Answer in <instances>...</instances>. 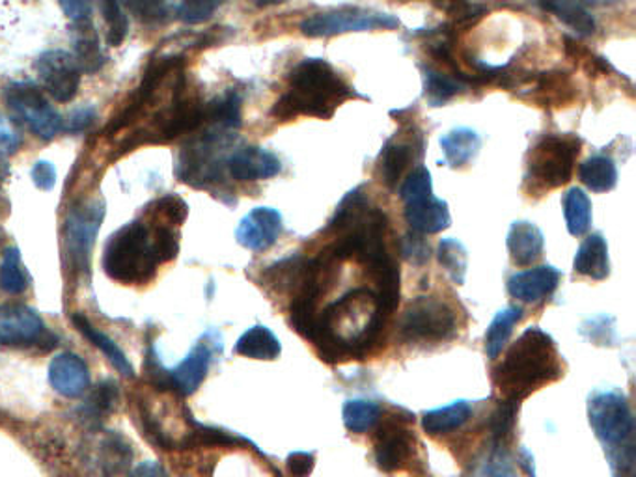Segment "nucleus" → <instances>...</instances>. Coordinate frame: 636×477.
Instances as JSON below:
<instances>
[{"instance_id":"f257e3e1","label":"nucleus","mask_w":636,"mask_h":477,"mask_svg":"<svg viewBox=\"0 0 636 477\" xmlns=\"http://www.w3.org/2000/svg\"><path fill=\"white\" fill-rule=\"evenodd\" d=\"M385 326L387 319L379 312L376 293L358 288L317 315L309 342L325 362L360 360L379 344Z\"/></svg>"},{"instance_id":"f03ea898","label":"nucleus","mask_w":636,"mask_h":477,"mask_svg":"<svg viewBox=\"0 0 636 477\" xmlns=\"http://www.w3.org/2000/svg\"><path fill=\"white\" fill-rule=\"evenodd\" d=\"M564 375L557 344L538 326H530L493 371V384L504 401L521 403L530 393Z\"/></svg>"},{"instance_id":"7ed1b4c3","label":"nucleus","mask_w":636,"mask_h":477,"mask_svg":"<svg viewBox=\"0 0 636 477\" xmlns=\"http://www.w3.org/2000/svg\"><path fill=\"white\" fill-rule=\"evenodd\" d=\"M358 96L346 80L323 58H304L288 75V91L271 109L277 121L295 120L298 116H314L331 120L334 110L346 99Z\"/></svg>"},{"instance_id":"20e7f679","label":"nucleus","mask_w":636,"mask_h":477,"mask_svg":"<svg viewBox=\"0 0 636 477\" xmlns=\"http://www.w3.org/2000/svg\"><path fill=\"white\" fill-rule=\"evenodd\" d=\"M589 420L595 436L605 446L614 477H635V418L624 393L592 395Z\"/></svg>"},{"instance_id":"39448f33","label":"nucleus","mask_w":636,"mask_h":477,"mask_svg":"<svg viewBox=\"0 0 636 477\" xmlns=\"http://www.w3.org/2000/svg\"><path fill=\"white\" fill-rule=\"evenodd\" d=\"M163 263L159 256L155 231L133 220L110 236L105 247L104 269L120 284H145Z\"/></svg>"},{"instance_id":"423d86ee","label":"nucleus","mask_w":636,"mask_h":477,"mask_svg":"<svg viewBox=\"0 0 636 477\" xmlns=\"http://www.w3.org/2000/svg\"><path fill=\"white\" fill-rule=\"evenodd\" d=\"M575 134H546L528 153V182L541 188L562 187L570 182L581 153Z\"/></svg>"},{"instance_id":"0eeeda50","label":"nucleus","mask_w":636,"mask_h":477,"mask_svg":"<svg viewBox=\"0 0 636 477\" xmlns=\"http://www.w3.org/2000/svg\"><path fill=\"white\" fill-rule=\"evenodd\" d=\"M220 129H209L198 139L191 140L177 163V177L193 187H212L225 180L226 159L223 158L226 145L230 144V134Z\"/></svg>"},{"instance_id":"6e6552de","label":"nucleus","mask_w":636,"mask_h":477,"mask_svg":"<svg viewBox=\"0 0 636 477\" xmlns=\"http://www.w3.org/2000/svg\"><path fill=\"white\" fill-rule=\"evenodd\" d=\"M457 317L450 304L436 296H419L407 306L401 317L400 334L407 342L439 344L454 338Z\"/></svg>"},{"instance_id":"1a4fd4ad","label":"nucleus","mask_w":636,"mask_h":477,"mask_svg":"<svg viewBox=\"0 0 636 477\" xmlns=\"http://www.w3.org/2000/svg\"><path fill=\"white\" fill-rule=\"evenodd\" d=\"M8 109L21 123L31 129L37 139H55L64 129V121L58 110L48 104L47 97L34 83H13L4 91Z\"/></svg>"},{"instance_id":"9d476101","label":"nucleus","mask_w":636,"mask_h":477,"mask_svg":"<svg viewBox=\"0 0 636 477\" xmlns=\"http://www.w3.org/2000/svg\"><path fill=\"white\" fill-rule=\"evenodd\" d=\"M400 26V19L390 13L374 12L364 8L344 7L331 12L315 13L304 19L301 32L309 37H331L347 32L395 31Z\"/></svg>"},{"instance_id":"9b49d317","label":"nucleus","mask_w":636,"mask_h":477,"mask_svg":"<svg viewBox=\"0 0 636 477\" xmlns=\"http://www.w3.org/2000/svg\"><path fill=\"white\" fill-rule=\"evenodd\" d=\"M58 338L48 330L36 310L24 304H0V347L48 350Z\"/></svg>"},{"instance_id":"f8f14e48","label":"nucleus","mask_w":636,"mask_h":477,"mask_svg":"<svg viewBox=\"0 0 636 477\" xmlns=\"http://www.w3.org/2000/svg\"><path fill=\"white\" fill-rule=\"evenodd\" d=\"M104 218L105 206L96 202L75 207L69 213L66 220V248L67 256L77 271L88 272L90 269L91 248Z\"/></svg>"},{"instance_id":"ddd939ff","label":"nucleus","mask_w":636,"mask_h":477,"mask_svg":"<svg viewBox=\"0 0 636 477\" xmlns=\"http://www.w3.org/2000/svg\"><path fill=\"white\" fill-rule=\"evenodd\" d=\"M223 339L215 330L204 334L194 345L183 362L169 371L170 390H176L180 395H193L207 377L212 368L213 358L220 355Z\"/></svg>"},{"instance_id":"4468645a","label":"nucleus","mask_w":636,"mask_h":477,"mask_svg":"<svg viewBox=\"0 0 636 477\" xmlns=\"http://www.w3.org/2000/svg\"><path fill=\"white\" fill-rule=\"evenodd\" d=\"M36 69L43 88L58 104H69L73 97L77 96L80 69L72 53L62 48L45 51L37 58Z\"/></svg>"},{"instance_id":"2eb2a0df","label":"nucleus","mask_w":636,"mask_h":477,"mask_svg":"<svg viewBox=\"0 0 636 477\" xmlns=\"http://www.w3.org/2000/svg\"><path fill=\"white\" fill-rule=\"evenodd\" d=\"M414 435L401 418H390L377 430L376 463L382 471L403 470L412 459Z\"/></svg>"},{"instance_id":"dca6fc26","label":"nucleus","mask_w":636,"mask_h":477,"mask_svg":"<svg viewBox=\"0 0 636 477\" xmlns=\"http://www.w3.org/2000/svg\"><path fill=\"white\" fill-rule=\"evenodd\" d=\"M182 56H161V58H155L145 69L144 79L134 91L131 101L126 105V109L121 110L120 115L116 116L115 121L110 123L109 133H116L120 129L128 128L129 123H133L137 120V116L145 109V105L152 101V97L155 96V91L159 90L164 77L169 73L174 72L176 67L182 66Z\"/></svg>"},{"instance_id":"f3484780","label":"nucleus","mask_w":636,"mask_h":477,"mask_svg":"<svg viewBox=\"0 0 636 477\" xmlns=\"http://www.w3.org/2000/svg\"><path fill=\"white\" fill-rule=\"evenodd\" d=\"M282 234V215L273 207H256L237 226L236 239L252 252L273 247Z\"/></svg>"},{"instance_id":"a211bd4d","label":"nucleus","mask_w":636,"mask_h":477,"mask_svg":"<svg viewBox=\"0 0 636 477\" xmlns=\"http://www.w3.org/2000/svg\"><path fill=\"white\" fill-rule=\"evenodd\" d=\"M48 382L56 393L77 399L90 388V369L75 353H61L48 364Z\"/></svg>"},{"instance_id":"6ab92c4d","label":"nucleus","mask_w":636,"mask_h":477,"mask_svg":"<svg viewBox=\"0 0 636 477\" xmlns=\"http://www.w3.org/2000/svg\"><path fill=\"white\" fill-rule=\"evenodd\" d=\"M226 170L237 182H260L279 175L282 163L274 153L256 145H247L226 159Z\"/></svg>"},{"instance_id":"aec40b11","label":"nucleus","mask_w":636,"mask_h":477,"mask_svg":"<svg viewBox=\"0 0 636 477\" xmlns=\"http://www.w3.org/2000/svg\"><path fill=\"white\" fill-rule=\"evenodd\" d=\"M422 148H424V140L422 133H417L411 139H396L388 140L385 148H382L381 155H379V177L388 188L398 187L401 182V175L411 166L414 159L422 155Z\"/></svg>"},{"instance_id":"412c9836","label":"nucleus","mask_w":636,"mask_h":477,"mask_svg":"<svg viewBox=\"0 0 636 477\" xmlns=\"http://www.w3.org/2000/svg\"><path fill=\"white\" fill-rule=\"evenodd\" d=\"M562 280V272L552 265H540L528 271L516 272L509 277V295L521 303H540L546 296H551L557 291Z\"/></svg>"},{"instance_id":"4be33fe9","label":"nucleus","mask_w":636,"mask_h":477,"mask_svg":"<svg viewBox=\"0 0 636 477\" xmlns=\"http://www.w3.org/2000/svg\"><path fill=\"white\" fill-rule=\"evenodd\" d=\"M403 217L411 226V230L419 236H433V234L446 230L452 224L449 204L444 199L435 198L433 194L428 198L407 204Z\"/></svg>"},{"instance_id":"5701e85b","label":"nucleus","mask_w":636,"mask_h":477,"mask_svg":"<svg viewBox=\"0 0 636 477\" xmlns=\"http://www.w3.org/2000/svg\"><path fill=\"white\" fill-rule=\"evenodd\" d=\"M543 242H546V237L536 224L527 223V220L514 223L508 234L509 258L516 265H532L533 261L540 260Z\"/></svg>"},{"instance_id":"b1692460","label":"nucleus","mask_w":636,"mask_h":477,"mask_svg":"<svg viewBox=\"0 0 636 477\" xmlns=\"http://www.w3.org/2000/svg\"><path fill=\"white\" fill-rule=\"evenodd\" d=\"M72 45L73 58L80 73H97L105 66L104 51L91 19L72 24Z\"/></svg>"},{"instance_id":"393cba45","label":"nucleus","mask_w":636,"mask_h":477,"mask_svg":"<svg viewBox=\"0 0 636 477\" xmlns=\"http://www.w3.org/2000/svg\"><path fill=\"white\" fill-rule=\"evenodd\" d=\"M533 101L541 107H564L575 97V86L571 83L570 75L562 72L541 73L532 75Z\"/></svg>"},{"instance_id":"a878e982","label":"nucleus","mask_w":636,"mask_h":477,"mask_svg":"<svg viewBox=\"0 0 636 477\" xmlns=\"http://www.w3.org/2000/svg\"><path fill=\"white\" fill-rule=\"evenodd\" d=\"M72 323L91 345H96L97 349L104 353V357L112 364V368H115L118 373L128 377V379H133V364L129 362L128 355L118 347V344H115V339L109 338L107 334L99 333L96 326L91 325L90 321L86 319L85 315L80 314V312H75V314L72 315Z\"/></svg>"},{"instance_id":"bb28decb","label":"nucleus","mask_w":636,"mask_h":477,"mask_svg":"<svg viewBox=\"0 0 636 477\" xmlns=\"http://www.w3.org/2000/svg\"><path fill=\"white\" fill-rule=\"evenodd\" d=\"M573 269L582 277H589L592 280H605L611 274L605 237L601 234H592V236L586 237L576 250Z\"/></svg>"},{"instance_id":"cd10ccee","label":"nucleus","mask_w":636,"mask_h":477,"mask_svg":"<svg viewBox=\"0 0 636 477\" xmlns=\"http://www.w3.org/2000/svg\"><path fill=\"white\" fill-rule=\"evenodd\" d=\"M439 144L443 148L444 159L452 169H461L478 155L482 148L479 134L473 129L457 128L443 134Z\"/></svg>"},{"instance_id":"c85d7f7f","label":"nucleus","mask_w":636,"mask_h":477,"mask_svg":"<svg viewBox=\"0 0 636 477\" xmlns=\"http://www.w3.org/2000/svg\"><path fill=\"white\" fill-rule=\"evenodd\" d=\"M471 416H473V406L468 401H454L435 411L424 412L422 427L431 436L449 435L452 431L461 430Z\"/></svg>"},{"instance_id":"c756f323","label":"nucleus","mask_w":636,"mask_h":477,"mask_svg":"<svg viewBox=\"0 0 636 477\" xmlns=\"http://www.w3.org/2000/svg\"><path fill=\"white\" fill-rule=\"evenodd\" d=\"M279 338L267 326L256 325L237 339L236 353L252 360H277L280 357Z\"/></svg>"},{"instance_id":"7c9ffc66","label":"nucleus","mask_w":636,"mask_h":477,"mask_svg":"<svg viewBox=\"0 0 636 477\" xmlns=\"http://www.w3.org/2000/svg\"><path fill=\"white\" fill-rule=\"evenodd\" d=\"M306 258L303 256H290L285 260H280L274 265L267 267L261 272V284L274 291V293H293L299 282L303 279Z\"/></svg>"},{"instance_id":"2f4dec72","label":"nucleus","mask_w":636,"mask_h":477,"mask_svg":"<svg viewBox=\"0 0 636 477\" xmlns=\"http://www.w3.org/2000/svg\"><path fill=\"white\" fill-rule=\"evenodd\" d=\"M424 73V96L431 107H443L452 97L467 90V86L441 67L422 66Z\"/></svg>"},{"instance_id":"473e14b6","label":"nucleus","mask_w":636,"mask_h":477,"mask_svg":"<svg viewBox=\"0 0 636 477\" xmlns=\"http://www.w3.org/2000/svg\"><path fill=\"white\" fill-rule=\"evenodd\" d=\"M579 177L592 193H608L618 183V170L613 159L606 155H594L581 164Z\"/></svg>"},{"instance_id":"72a5a7b5","label":"nucleus","mask_w":636,"mask_h":477,"mask_svg":"<svg viewBox=\"0 0 636 477\" xmlns=\"http://www.w3.org/2000/svg\"><path fill=\"white\" fill-rule=\"evenodd\" d=\"M241 96L236 90L226 91L223 96L206 104V123L220 131H236L241 128Z\"/></svg>"},{"instance_id":"f704fd0d","label":"nucleus","mask_w":636,"mask_h":477,"mask_svg":"<svg viewBox=\"0 0 636 477\" xmlns=\"http://www.w3.org/2000/svg\"><path fill=\"white\" fill-rule=\"evenodd\" d=\"M522 319V310L509 306L495 315L492 325L485 334V355L495 360L508 344L509 336L514 333V326Z\"/></svg>"},{"instance_id":"c9c22d12","label":"nucleus","mask_w":636,"mask_h":477,"mask_svg":"<svg viewBox=\"0 0 636 477\" xmlns=\"http://www.w3.org/2000/svg\"><path fill=\"white\" fill-rule=\"evenodd\" d=\"M99 466L104 470L105 476H118L121 471H126L133 460V449L129 446L128 441L123 436L110 435L105 436V441L99 446Z\"/></svg>"},{"instance_id":"e433bc0d","label":"nucleus","mask_w":636,"mask_h":477,"mask_svg":"<svg viewBox=\"0 0 636 477\" xmlns=\"http://www.w3.org/2000/svg\"><path fill=\"white\" fill-rule=\"evenodd\" d=\"M564 217L568 231L573 237H581L590 230L592 224V202L582 188L573 187L564 196Z\"/></svg>"},{"instance_id":"4c0bfd02","label":"nucleus","mask_w":636,"mask_h":477,"mask_svg":"<svg viewBox=\"0 0 636 477\" xmlns=\"http://www.w3.org/2000/svg\"><path fill=\"white\" fill-rule=\"evenodd\" d=\"M342 418L347 431L363 435L374 430L381 420V406L368 399H349L344 405Z\"/></svg>"},{"instance_id":"58836bf2","label":"nucleus","mask_w":636,"mask_h":477,"mask_svg":"<svg viewBox=\"0 0 636 477\" xmlns=\"http://www.w3.org/2000/svg\"><path fill=\"white\" fill-rule=\"evenodd\" d=\"M0 288L8 295H21L29 288V274L24 271L19 248L10 247L0 263Z\"/></svg>"},{"instance_id":"ea45409f","label":"nucleus","mask_w":636,"mask_h":477,"mask_svg":"<svg viewBox=\"0 0 636 477\" xmlns=\"http://www.w3.org/2000/svg\"><path fill=\"white\" fill-rule=\"evenodd\" d=\"M436 258L449 272L450 279L454 280V284H465L468 265L467 248L463 247L457 239H443L439 242Z\"/></svg>"},{"instance_id":"a19ab883","label":"nucleus","mask_w":636,"mask_h":477,"mask_svg":"<svg viewBox=\"0 0 636 477\" xmlns=\"http://www.w3.org/2000/svg\"><path fill=\"white\" fill-rule=\"evenodd\" d=\"M543 8L554 13L560 21H564L579 36H594L597 29L594 15L582 4L558 2V4H543Z\"/></svg>"},{"instance_id":"79ce46f5","label":"nucleus","mask_w":636,"mask_h":477,"mask_svg":"<svg viewBox=\"0 0 636 477\" xmlns=\"http://www.w3.org/2000/svg\"><path fill=\"white\" fill-rule=\"evenodd\" d=\"M118 384L112 381L99 382L91 390L90 395L83 405L85 418L88 422H101L105 414H110L118 403Z\"/></svg>"},{"instance_id":"37998d69","label":"nucleus","mask_w":636,"mask_h":477,"mask_svg":"<svg viewBox=\"0 0 636 477\" xmlns=\"http://www.w3.org/2000/svg\"><path fill=\"white\" fill-rule=\"evenodd\" d=\"M517 411L519 403L514 401H500L497 411L492 416V444L493 447H504L511 441L514 430H516Z\"/></svg>"},{"instance_id":"c03bdc74","label":"nucleus","mask_w":636,"mask_h":477,"mask_svg":"<svg viewBox=\"0 0 636 477\" xmlns=\"http://www.w3.org/2000/svg\"><path fill=\"white\" fill-rule=\"evenodd\" d=\"M471 477H517L516 466L504 447H492L474 466Z\"/></svg>"},{"instance_id":"a18cd8bd","label":"nucleus","mask_w":636,"mask_h":477,"mask_svg":"<svg viewBox=\"0 0 636 477\" xmlns=\"http://www.w3.org/2000/svg\"><path fill=\"white\" fill-rule=\"evenodd\" d=\"M101 13L107 23V43L110 47H120L129 32V19L123 7L118 2H104Z\"/></svg>"},{"instance_id":"49530a36","label":"nucleus","mask_w":636,"mask_h":477,"mask_svg":"<svg viewBox=\"0 0 636 477\" xmlns=\"http://www.w3.org/2000/svg\"><path fill=\"white\" fill-rule=\"evenodd\" d=\"M431 194H433V182H431L430 170L425 169V166L412 170L400 187V198L406 206L407 204H412V202L428 198Z\"/></svg>"},{"instance_id":"de8ad7c7","label":"nucleus","mask_w":636,"mask_h":477,"mask_svg":"<svg viewBox=\"0 0 636 477\" xmlns=\"http://www.w3.org/2000/svg\"><path fill=\"white\" fill-rule=\"evenodd\" d=\"M400 252L401 258H403L407 263L422 267L425 265L431 258L430 242L425 241L424 236L409 231V234L401 237Z\"/></svg>"},{"instance_id":"09e8293b","label":"nucleus","mask_w":636,"mask_h":477,"mask_svg":"<svg viewBox=\"0 0 636 477\" xmlns=\"http://www.w3.org/2000/svg\"><path fill=\"white\" fill-rule=\"evenodd\" d=\"M218 8H220V2H204V0L196 2V0H191V2L174 4V13H176L177 19H182L183 23L198 24L212 19L213 13L217 12Z\"/></svg>"},{"instance_id":"8fccbe9b","label":"nucleus","mask_w":636,"mask_h":477,"mask_svg":"<svg viewBox=\"0 0 636 477\" xmlns=\"http://www.w3.org/2000/svg\"><path fill=\"white\" fill-rule=\"evenodd\" d=\"M129 10L144 23H166L169 15L174 12V4H163V2H129Z\"/></svg>"},{"instance_id":"3c124183","label":"nucleus","mask_w":636,"mask_h":477,"mask_svg":"<svg viewBox=\"0 0 636 477\" xmlns=\"http://www.w3.org/2000/svg\"><path fill=\"white\" fill-rule=\"evenodd\" d=\"M23 144V134L8 116L0 112V159L12 158Z\"/></svg>"},{"instance_id":"603ef678","label":"nucleus","mask_w":636,"mask_h":477,"mask_svg":"<svg viewBox=\"0 0 636 477\" xmlns=\"http://www.w3.org/2000/svg\"><path fill=\"white\" fill-rule=\"evenodd\" d=\"M581 333L597 345H608L614 339V319L601 315V317L584 323Z\"/></svg>"},{"instance_id":"864d4df0","label":"nucleus","mask_w":636,"mask_h":477,"mask_svg":"<svg viewBox=\"0 0 636 477\" xmlns=\"http://www.w3.org/2000/svg\"><path fill=\"white\" fill-rule=\"evenodd\" d=\"M31 177L32 183H34L40 191H53L56 185L55 164L48 163V161H37V163L32 166Z\"/></svg>"},{"instance_id":"5fc2aeb1","label":"nucleus","mask_w":636,"mask_h":477,"mask_svg":"<svg viewBox=\"0 0 636 477\" xmlns=\"http://www.w3.org/2000/svg\"><path fill=\"white\" fill-rule=\"evenodd\" d=\"M94 120H96V110L91 109V107H80V109L73 110L64 129H66L67 133H83V131L90 128Z\"/></svg>"},{"instance_id":"6e6d98bb","label":"nucleus","mask_w":636,"mask_h":477,"mask_svg":"<svg viewBox=\"0 0 636 477\" xmlns=\"http://www.w3.org/2000/svg\"><path fill=\"white\" fill-rule=\"evenodd\" d=\"M314 454H306V452H295L288 457V468L295 477L309 476L314 468Z\"/></svg>"},{"instance_id":"4d7b16f0","label":"nucleus","mask_w":636,"mask_h":477,"mask_svg":"<svg viewBox=\"0 0 636 477\" xmlns=\"http://www.w3.org/2000/svg\"><path fill=\"white\" fill-rule=\"evenodd\" d=\"M61 8L66 12L67 18L72 19L73 23L79 21H90L94 8L88 2L83 0H72V2H61Z\"/></svg>"},{"instance_id":"13d9d810","label":"nucleus","mask_w":636,"mask_h":477,"mask_svg":"<svg viewBox=\"0 0 636 477\" xmlns=\"http://www.w3.org/2000/svg\"><path fill=\"white\" fill-rule=\"evenodd\" d=\"M126 477H166V471L159 463L145 460V463L134 466L133 470L129 471Z\"/></svg>"}]
</instances>
